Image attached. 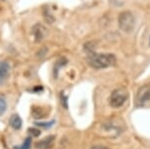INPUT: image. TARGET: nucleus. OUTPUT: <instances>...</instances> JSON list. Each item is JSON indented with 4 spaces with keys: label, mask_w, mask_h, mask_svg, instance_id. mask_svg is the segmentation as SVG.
Listing matches in <instances>:
<instances>
[{
    "label": "nucleus",
    "mask_w": 150,
    "mask_h": 149,
    "mask_svg": "<svg viewBox=\"0 0 150 149\" xmlns=\"http://www.w3.org/2000/svg\"><path fill=\"white\" fill-rule=\"evenodd\" d=\"M55 136H47L46 138L40 140V141L36 142L35 147L38 149H49L53 144V141H54Z\"/></svg>",
    "instance_id": "6"
},
{
    "label": "nucleus",
    "mask_w": 150,
    "mask_h": 149,
    "mask_svg": "<svg viewBox=\"0 0 150 149\" xmlns=\"http://www.w3.org/2000/svg\"><path fill=\"white\" fill-rule=\"evenodd\" d=\"M9 123H10V126H12L13 129H15V130H20L23 125V121L18 114H13L12 116L10 117Z\"/></svg>",
    "instance_id": "8"
},
{
    "label": "nucleus",
    "mask_w": 150,
    "mask_h": 149,
    "mask_svg": "<svg viewBox=\"0 0 150 149\" xmlns=\"http://www.w3.org/2000/svg\"><path fill=\"white\" fill-rule=\"evenodd\" d=\"M129 93L125 88H118L115 89L110 95V105L113 108H120L126 103V101L128 100Z\"/></svg>",
    "instance_id": "3"
},
{
    "label": "nucleus",
    "mask_w": 150,
    "mask_h": 149,
    "mask_svg": "<svg viewBox=\"0 0 150 149\" xmlns=\"http://www.w3.org/2000/svg\"><path fill=\"white\" fill-rule=\"evenodd\" d=\"M10 76V65L7 61L0 62V84H3Z\"/></svg>",
    "instance_id": "5"
},
{
    "label": "nucleus",
    "mask_w": 150,
    "mask_h": 149,
    "mask_svg": "<svg viewBox=\"0 0 150 149\" xmlns=\"http://www.w3.org/2000/svg\"><path fill=\"white\" fill-rule=\"evenodd\" d=\"M90 149H109V148H107L106 146H103V145H94Z\"/></svg>",
    "instance_id": "13"
},
{
    "label": "nucleus",
    "mask_w": 150,
    "mask_h": 149,
    "mask_svg": "<svg viewBox=\"0 0 150 149\" xmlns=\"http://www.w3.org/2000/svg\"><path fill=\"white\" fill-rule=\"evenodd\" d=\"M119 28L126 33H131L134 30L135 27V19L129 11H125L119 15L118 18Z\"/></svg>",
    "instance_id": "2"
},
{
    "label": "nucleus",
    "mask_w": 150,
    "mask_h": 149,
    "mask_svg": "<svg viewBox=\"0 0 150 149\" xmlns=\"http://www.w3.org/2000/svg\"><path fill=\"white\" fill-rule=\"evenodd\" d=\"M7 110V103L3 97H0V116H2Z\"/></svg>",
    "instance_id": "10"
},
{
    "label": "nucleus",
    "mask_w": 150,
    "mask_h": 149,
    "mask_svg": "<svg viewBox=\"0 0 150 149\" xmlns=\"http://www.w3.org/2000/svg\"><path fill=\"white\" fill-rule=\"evenodd\" d=\"M30 146H32V136H28L21 146L14 147V149H30Z\"/></svg>",
    "instance_id": "9"
},
{
    "label": "nucleus",
    "mask_w": 150,
    "mask_h": 149,
    "mask_svg": "<svg viewBox=\"0 0 150 149\" xmlns=\"http://www.w3.org/2000/svg\"><path fill=\"white\" fill-rule=\"evenodd\" d=\"M87 64L93 69H106L112 66L115 62V56L105 53H91L87 56Z\"/></svg>",
    "instance_id": "1"
},
{
    "label": "nucleus",
    "mask_w": 150,
    "mask_h": 149,
    "mask_svg": "<svg viewBox=\"0 0 150 149\" xmlns=\"http://www.w3.org/2000/svg\"><path fill=\"white\" fill-rule=\"evenodd\" d=\"M28 133L30 134V136H33V137H38L40 136L41 131L38 130V129H35V128H30L29 129L28 131Z\"/></svg>",
    "instance_id": "11"
},
{
    "label": "nucleus",
    "mask_w": 150,
    "mask_h": 149,
    "mask_svg": "<svg viewBox=\"0 0 150 149\" xmlns=\"http://www.w3.org/2000/svg\"><path fill=\"white\" fill-rule=\"evenodd\" d=\"M149 42H150V40H149Z\"/></svg>",
    "instance_id": "14"
},
{
    "label": "nucleus",
    "mask_w": 150,
    "mask_h": 149,
    "mask_svg": "<svg viewBox=\"0 0 150 149\" xmlns=\"http://www.w3.org/2000/svg\"><path fill=\"white\" fill-rule=\"evenodd\" d=\"M150 101V83L144 84L138 89L135 96V104L137 106H143Z\"/></svg>",
    "instance_id": "4"
},
{
    "label": "nucleus",
    "mask_w": 150,
    "mask_h": 149,
    "mask_svg": "<svg viewBox=\"0 0 150 149\" xmlns=\"http://www.w3.org/2000/svg\"><path fill=\"white\" fill-rule=\"evenodd\" d=\"M52 125H54V121H50L48 123H35V126H44V128H50Z\"/></svg>",
    "instance_id": "12"
},
{
    "label": "nucleus",
    "mask_w": 150,
    "mask_h": 149,
    "mask_svg": "<svg viewBox=\"0 0 150 149\" xmlns=\"http://www.w3.org/2000/svg\"><path fill=\"white\" fill-rule=\"evenodd\" d=\"M33 35H35V40H38V41L41 40V39L45 36V30H44V28L42 27L40 24L35 25V26L33 28Z\"/></svg>",
    "instance_id": "7"
}]
</instances>
